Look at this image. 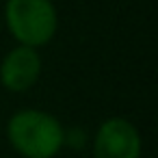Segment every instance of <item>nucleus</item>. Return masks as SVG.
Listing matches in <instances>:
<instances>
[{
	"label": "nucleus",
	"mask_w": 158,
	"mask_h": 158,
	"mask_svg": "<svg viewBox=\"0 0 158 158\" xmlns=\"http://www.w3.org/2000/svg\"><path fill=\"white\" fill-rule=\"evenodd\" d=\"M7 141L22 158H54L65 147V128L48 110L22 108L7 121Z\"/></svg>",
	"instance_id": "1"
},
{
	"label": "nucleus",
	"mask_w": 158,
	"mask_h": 158,
	"mask_svg": "<svg viewBox=\"0 0 158 158\" xmlns=\"http://www.w3.org/2000/svg\"><path fill=\"white\" fill-rule=\"evenodd\" d=\"M5 22L18 46L41 48L59 28V13L52 0H7Z\"/></svg>",
	"instance_id": "2"
},
{
	"label": "nucleus",
	"mask_w": 158,
	"mask_h": 158,
	"mask_svg": "<svg viewBox=\"0 0 158 158\" xmlns=\"http://www.w3.org/2000/svg\"><path fill=\"white\" fill-rule=\"evenodd\" d=\"M91 149L93 158H141V132L126 117H108L98 126Z\"/></svg>",
	"instance_id": "3"
},
{
	"label": "nucleus",
	"mask_w": 158,
	"mask_h": 158,
	"mask_svg": "<svg viewBox=\"0 0 158 158\" xmlns=\"http://www.w3.org/2000/svg\"><path fill=\"white\" fill-rule=\"evenodd\" d=\"M44 61L39 50L28 46L11 48L0 61V85L11 93H24L41 78Z\"/></svg>",
	"instance_id": "4"
},
{
	"label": "nucleus",
	"mask_w": 158,
	"mask_h": 158,
	"mask_svg": "<svg viewBox=\"0 0 158 158\" xmlns=\"http://www.w3.org/2000/svg\"><path fill=\"white\" fill-rule=\"evenodd\" d=\"M87 143V134L82 128H72V130H65V145L74 147V149H82Z\"/></svg>",
	"instance_id": "5"
}]
</instances>
